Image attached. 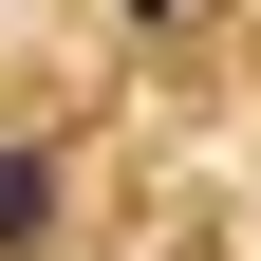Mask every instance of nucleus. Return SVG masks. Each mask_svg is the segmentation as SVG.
<instances>
[{
  "instance_id": "obj_1",
  "label": "nucleus",
  "mask_w": 261,
  "mask_h": 261,
  "mask_svg": "<svg viewBox=\"0 0 261 261\" xmlns=\"http://www.w3.org/2000/svg\"><path fill=\"white\" fill-rule=\"evenodd\" d=\"M56 224V149H0V243H38Z\"/></svg>"
}]
</instances>
